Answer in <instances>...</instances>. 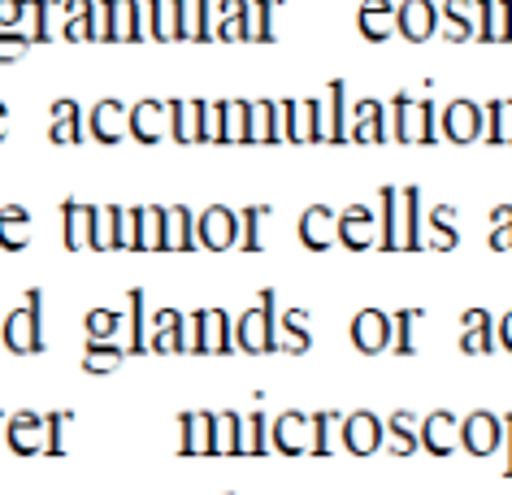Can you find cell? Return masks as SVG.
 I'll use <instances>...</instances> for the list:
<instances>
[{
  "label": "cell",
  "instance_id": "cell-4",
  "mask_svg": "<svg viewBox=\"0 0 512 495\" xmlns=\"http://www.w3.org/2000/svg\"><path fill=\"white\" fill-rule=\"evenodd\" d=\"M352 339H356V348L365 352V357H374V352L387 348V339H391V322L382 313H361L352 322Z\"/></svg>",
  "mask_w": 512,
  "mask_h": 495
},
{
  "label": "cell",
  "instance_id": "cell-13",
  "mask_svg": "<svg viewBox=\"0 0 512 495\" xmlns=\"http://www.w3.org/2000/svg\"><path fill=\"white\" fill-rule=\"evenodd\" d=\"M0 139H5V109H0Z\"/></svg>",
  "mask_w": 512,
  "mask_h": 495
},
{
  "label": "cell",
  "instance_id": "cell-6",
  "mask_svg": "<svg viewBox=\"0 0 512 495\" xmlns=\"http://www.w3.org/2000/svg\"><path fill=\"white\" fill-rule=\"evenodd\" d=\"M330 222H335V213L322 209V205H313V209L300 218V239H304V244H309L313 252H326V248H330Z\"/></svg>",
  "mask_w": 512,
  "mask_h": 495
},
{
  "label": "cell",
  "instance_id": "cell-3",
  "mask_svg": "<svg viewBox=\"0 0 512 495\" xmlns=\"http://www.w3.org/2000/svg\"><path fill=\"white\" fill-rule=\"evenodd\" d=\"M200 239L209 244L213 252H222V248H230L239 239V222H235V213L230 209H209L200 218Z\"/></svg>",
  "mask_w": 512,
  "mask_h": 495
},
{
  "label": "cell",
  "instance_id": "cell-12",
  "mask_svg": "<svg viewBox=\"0 0 512 495\" xmlns=\"http://www.w3.org/2000/svg\"><path fill=\"white\" fill-rule=\"evenodd\" d=\"M74 109L70 105H57V126H53V139H74Z\"/></svg>",
  "mask_w": 512,
  "mask_h": 495
},
{
  "label": "cell",
  "instance_id": "cell-11",
  "mask_svg": "<svg viewBox=\"0 0 512 495\" xmlns=\"http://www.w3.org/2000/svg\"><path fill=\"white\" fill-rule=\"evenodd\" d=\"M113 330H118V317H113V313H92V317H87V335H92V339H109Z\"/></svg>",
  "mask_w": 512,
  "mask_h": 495
},
{
  "label": "cell",
  "instance_id": "cell-9",
  "mask_svg": "<svg viewBox=\"0 0 512 495\" xmlns=\"http://www.w3.org/2000/svg\"><path fill=\"white\" fill-rule=\"evenodd\" d=\"M491 443H495V422L486 413H478V417H469L465 422V448L469 452H491Z\"/></svg>",
  "mask_w": 512,
  "mask_h": 495
},
{
  "label": "cell",
  "instance_id": "cell-2",
  "mask_svg": "<svg viewBox=\"0 0 512 495\" xmlns=\"http://www.w3.org/2000/svg\"><path fill=\"white\" fill-rule=\"evenodd\" d=\"M265 326H274V296H270V291H265L261 309L243 317V326H239V344L248 348V352H278V339H274V335H265Z\"/></svg>",
  "mask_w": 512,
  "mask_h": 495
},
{
  "label": "cell",
  "instance_id": "cell-5",
  "mask_svg": "<svg viewBox=\"0 0 512 495\" xmlns=\"http://www.w3.org/2000/svg\"><path fill=\"white\" fill-rule=\"evenodd\" d=\"M27 226H31V213L27 209H18V205L0 209V248H5V252H22V248H27L31 244Z\"/></svg>",
  "mask_w": 512,
  "mask_h": 495
},
{
  "label": "cell",
  "instance_id": "cell-7",
  "mask_svg": "<svg viewBox=\"0 0 512 495\" xmlns=\"http://www.w3.org/2000/svg\"><path fill=\"white\" fill-rule=\"evenodd\" d=\"M343 443H348L352 452H374L382 443V426L369 413H356V417H348V435H343Z\"/></svg>",
  "mask_w": 512,
  "mask_h": 495
},
{
  "label": "cell",
  "instance_id": "cell-8",
  "mask_svg": "<svg viewBox=\"0 0 512 495\" xmlns=\"http://www.w3.org/2000/svg\"><path fill=\"white\" fill-rule=\"evenodd\" d=\"M40 417L35 413H22L14 417V426H9V443H14V452L18 456H31V452H40Z\"/></svg>",
  "mask_w": 512,
  "mask_h": 495
},
{
  "label": "cell",
  "instance_id": "cell-10",
  "mask_svg": "<svg viewBox=\"0 0 512 495\" xmlns=\"http://www.w3.org/2000/svg\"><path fill=\"white\" fill-rule=\"evenodd\" d=\"M118 361H122V352H118V348H100V352L92 348V352H87V361H83V365H87L92 374H109Z\"/></svg>",
  "mask_w": 512,
  "mask_h": 495
},
{
  "label": "cell",
  "instance_id": "cell-1",
  "mask_svg": "<svg viewBox=\"0 0 512 495\" xmlns=\"http://www.w3.org/2000/svg\"><path fill=\"white\" fill-rule=\"evenodd\" d=\"M0 344H5L14 357H35L44 352V335H40V291H27V309L9 313L0 322Z\"/></svg>",
  "mask_w": 512,
  "mask_h": 495
}]
</instances>
